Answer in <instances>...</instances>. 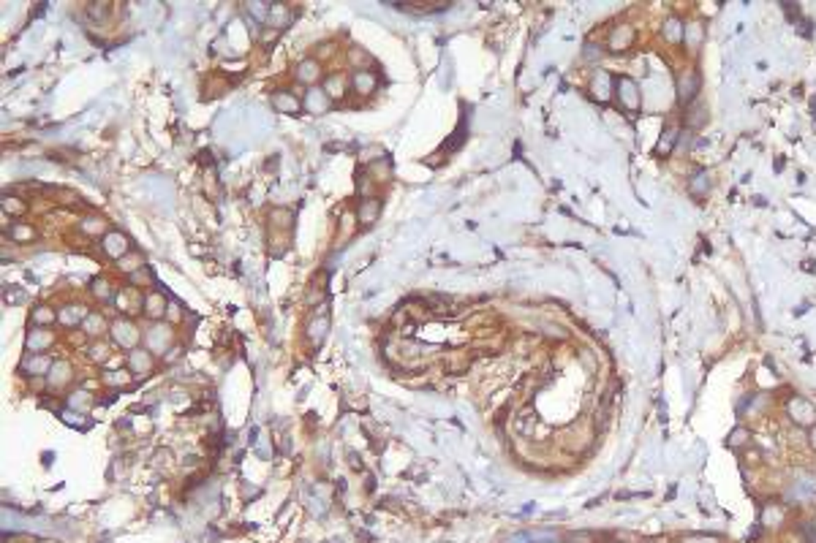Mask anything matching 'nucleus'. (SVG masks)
<instances>
[{
	"instance_id": "obj_17",
	"label": "nucleus",
	"mask_w": 816,
	"mask_h": 543,
	"mask_svg": "<svg viewBox=\"0 0 816 543\" xmlns=\"http://www.w3.org/2000/svg\"><path fill=\"white\" fill-rule=\"evenodd\" d=\"M321 87H324V93L330 95V101H343L346 98V93H348V87H351V79H346L343 73H330L324 82H321Z\"/></svg>"
},
{
	"instance_id": "obj_37",
	"label": "nucleus",
	"mask_w": 816,
	"mask_h": 543,
	"mask_svg": "<svg viewBox=\"0 0 816 543\" xmlns=\"http://www.w3.org/2000/svg\"><path fill=\"white\" fill-rule=\"evenodd\" d=\"M677 136H680V131L677 128H667V134L662 136V142H659V152H664L667 155L669 149L675 147V142H677Z\"/></svg>"
},
{
	"instance_id": "obj_13",
	"label": "nucleus",
	"mask_w": 816,
	"mask_h": 543,
	"mask_svg": "<svg viewBox=\"0 0 816 543\" xmlns=\"http://www.w3.org/2000/svg\"><path fill=\"white\" fill-rule=\"evenodd\" d=\"M166 307H169V302H166L163 293H158V291H150L148 296L142 299V313L148 315L152 324L166 318Z\"/></svg>"
},
{
	"instance_id": "obj_28",
	"label": "nucleus",
	"mask_w": 816,
	"mask_h": 543,
	"mask_svg": "<svg viewBox=\"0 0 816 543\" xmlns=\"http://www.w3.org/2000/svg\"><path fill=\"white\" fill-rule=\"evenodd\" d=\"M348 63L354 66V71H371L373 57L362 49V46H351V49H348Z\"/></svg>"
},
{
	"instance_id": "obj_45",
	"label": "nucleus",
	"mask_w": 816,
	"mask_h": 543,
	"mask_svg": "<svg viewBox=\"0 0 816 543\" xmlns=\"http://www.w3.org/2000/svg\"><path fill=\"white\" fill-rule=\"evenodd\" d=\"M550 543H560V541H550Z\"/></svg>"
},
{
	"instance_id": "obj_32",
	"label": "nucleus",
	"mask_w": 816,
	"mask_h": 543,
	"mask_svg": "<svg viewBox=\"0 0 816 543\" xmlns=\"http://www.w3.org/2000/svg\"><path fill=\"white\" fill-rule=\"evenodd\" d=\"M702 38H705V30H702V25H700V22H691V25H686L683 41H686L691 49H697V46L702 44Z\"/></svg>"
},
{
	"instance_id": "obj_21",
	"label": "nucleus",
	"mask_w": 816,
	"mask_h": 543,
	"mask_svg": "<svg viewBox=\"0 0 816 543\" xmlns=\"http://www.w3.org/2000/svg\"><path fill=\"white\" fill-rule=\"evenodd\" d=\"M381 215V201L378 199H362L360 210H357V223L360 226H373Z\"/></svg>"
},
{
	"instance_id": "obj_31",
	"label": "nucleus",
	"mask_w": 816,
	"mask_h": 543,
	"mask_svg": "<svg viewBox=\"0 0 816 543\" xmlns=\"http://www.w3.org/2000/svg\"><path fill=\"white\" fill-rule=\"evenodd\" d=\"M87 356H90V362H93V364H104L112 356L109 342H104V340H96V342L87 348Z\"/></svg>"
},
{
	"instance_id": "obj_41",
	"label": "nucleus",
	"mask_w": 816,
	"mask_h": 543,
	"mask_svg": "<svg viewBox=\"0 0 816 543\" xmlns=\"http://www.w3.org/2000/svg\"><path fill=\"white\" fill-rule=\"evenodd\" d=\"M180 304L177 302H169V307H166V318H169V324H175V321H180Z\"/></svg>"
},
{
	"instance_id": "obj_43",
	"label": "nucleus",
	"mask_w": 816,
	"mask_h": 543,
	"mask_svg": "<svg viewBox=\"0 0 816 543\" xmlns=\"http://www.w3.org/2000/svg\"><path fill=\"white\" fill-rule=\"evenodd\" d=\"M180 351H183V348H180V345H175V348H172V351H169V353L163 356V362H175V359L180 356Z\"/></svg>"
},
{
	"instance_id": "obj_15",
	"label": "nucleus",
	"mask_w": 816,
	"mask_h": 543,
	"mask_svg": "<svg viewBox=\"0 0 816 543\" xmlns=\"http://www.w3.org/2000/svg\"><path fill=\"white\" fill-rule=\"evenodd\" d=\"M294 79H297L299 84L316 87V82L321 79V63H319V57H305L297 68H294Z\"/></svg>"
},
{
	"instance_id": "obj_12",
	"label": "nucleus",
	"mask_w": 816,
	"mask_h": 543,
	"mask_svg": "<svg viewBox=\"0 0 816 543\" xmlns=\"http://www.w3.org/2000/svg\"><path fill=\"white\" fill-rule=\"evenodd\" d=\"M269 104H272V109H275V111L294 114V111H299V109H302V98H299L294 90H286V87H281V90H275V93L269 95Z\"/></svg>"
},
{
	"instance_id": "obj_16",
	"label": "nucleus",
	"mask_w": 816,
	"mask_h": 543,
	"mask_svg": "<svg viewBox=\"0 0 816 543\" xmlns=\"http://www.w3.org/2000/svg\"><path fill=\"white\" fill-rule=\"evenodd\" d=\"M700 93V73L697 71H686L680 79H677V101L680 104H691Z\"/></svg>"
},
{
	"instance_id": "obj_34",
	"label": "nucleus",
	"mask_w": 816,
	"mask_h": 543,
	"mask_svg": "<svg viewBox=\"0 0 816 543\" xmlns=\"http://www.w3.org/2000/svg\"><path fill=\"white\" fill-rule=\"evenodd\" d=\"M689 187L694 196H705L707 187H710V180H707V172H697L691 180H689Z\"/></svg>"
},
{
	"instance_id": "obj_26",
	"label": "nucleus",
	"mask_w": 816,
	"mask_h": 543,
	"mask_svg": "<svg viewBox=\"0 0 816 543\" xmlns=\"http://www.w3.org/2000/svg\"><path fill=\"white\" fill-rule=\"evenodd\" d=\"M327 331H330V318H327L324 313L308 324V337H310L313 345H321V340L327 337Z\"/></svg>"
},
{
	"instance_id": "obj_9",
	"label": "nucleus",
	"mask_w": 816,
	"mask_h": 543,
	"mask_svg": "<svg viewBox=\"0 0 816 543\" xmlns=\"http://www.w3.org/2000/svg\"><path fill=\"white\" fill-rule=\"evenodd\" d=\"M52 345H55V331H52V329L33 326V329L28 331V340H25L28 353H46Z\"/></svg>"
},
{
	"instance_id": "obj_14",
	"label": "nucleus",
	"mask_w": 816,
	"mask_h": 543,
	"mask_svg": "<svg viewBox=\"0 0 816 543\" xmlns=\"http://www.w3.org/2000/svg\"><path fill=\"white\" fill-rule=\"evenodd\" d=\"M90 310L85 307V304H79V302H69V304H63L60 310H57V324L66 326V329H74V326H82V321H85V315H87Z\"/></svg>"
},
{
	"instance_id": "obj_23",
	"label": "nucleus",
	"mask_w": 816,
	"mask_h": 543,
	"mask_svg": "<svg viewBox=\"0 0 816 543\" xmlns=\"http://www.w3.org/2000/svg\"><path fill=\"white\" fill-rule=\"evenodd\" d=\"M131 380H136L131 375V369H104L101 372V383L104 386H112V389H125Z\"/></svg>"
},
{
	"instance_id": "obj_20",
	"label": "nucleus",
	"mask_w": 816,
	"mask_h": 543,
	"mask_svg": "<svg viewBox=\"0 0 816 543\" xmlns=\"http://www.w3.org/2000/svg\"><path fill=\"white\" fill-rule=\"evenodd\" d=\"M612 87H615V79L607 71H596L594 79H591V93H594L596 101H607L612 95Z\"/></svg>"
},
{
	"instance_id": "obj_35",
	"label": "nucleus",
	"mask_w": 816,
	"mask_h": 543,
	"mask_svg": "<svg viewBox=\"0 0 816 543\" xmlns=\"http://www.w3.org/2000/svg\"><path fill=\"white\" fill-rule=\"evenodd\" d=\"M751 443V432L748 430H743V427H738L735 432L729 434V440H727V445L729 448H743V445H748Z\"/></svg>"
},
{
	"instance_id": "obj_7",
	"label": "nucleus",
	"mask_w": 816,
	"mask_h": 543,
	"mask_svg": "<svg viewBox=\"0 0 816 543\" xmlns=\"http://www.w3.org/2000/svg\"><path fill=\"white\" fill-rule=\"evenodd\" d=\"M101 250L109 255V258H114V261H120L123 255L131 253V242H128V237H125V234H120V231H109V234H104V237H101Z\"/></svg>"
},
{
	"instance_id": "obj_39",
	"label": "nucleus",
	"mask_w": 816,
	"mask_h": 543,
	"mask_svg": "<svg viewBox=\"0 0 816 543\" xmlns=\"http://www.w3.org/2000/svg\"><path fill=\"white\" fill-rule=\"evenodd\" d=\"M269 217H272V226H278V228H292V215H289L286 210H275Z\"/></svg>"
},
{
	"instance_id": "obj_18",
	"label": "nucleus",
	"mask_w": 816,
	"mask_h": 543,
	"mask_svg": "<svg viewBox=\"0 0 816 543\" xmlns=\"http://www.w3.org/2000/svg\"><path fill=\"white\" fill-rule=\"evenodd\" d=\"M375 87H378V73L375 71H354V76H351V90L357 95L368 98V95L375 93Z\"/></svg>"
},
{
	"instance_id": "obj_3",
	"label": "nucleus",
	"mask_w": 816,
	"mask_h": 543,
	"mask_svg": "<svg viewBox=\"0 0 816 543\" xmlns=\"http://www.w3.org/2000/svg\"><path fill=\"white\" fill-rule=\"evenodd\" d=\"M125 369H131V375H134L136 380L150 378V375L155 372V356L150 353L145 345H139V348L128 351V356H125Z\"/></svg>"
},
{
	"instance_id": "obj_33",
	"label": "nucleus",
	"mask_w": 816,
	"mask_h": 543,
	"mask_svg": "<svg viewBox=\"0 0 816 543\" xmlns=\"http://www.w3.org/2000/svg\"><path fill=\"white\" fill-rule=\"evenodd\" d=\"M90 291H93V296H96L98 302H112V299H114V291H112L109 280H93Z\"/></svg>"
},
{
	"instance_id": "obj_36",
	"label": "nucleus",
	"mask_w": 816,
	"mask_h": 543,
	"mask_svg": "<svg viewBox=\"0 0 816 543\" xmlns=\"http://www.w3.org/2000/svg\"><path fill=\"white\" fill-rule=\"evenodd\" d=\"M25 210H28V207H25L19 199H14V196H6V199H3V212H6V215L11 212V215L19 217V215H25Z\"/></svg>"
},
{
	"instance_id": "obj_27",
	"label": "nucleus",
	"mask_w": 816,
	"mask_h": 543,
	"mask_svg": "<svg viewBox=\"0 0 816 543\" xmlns=\"http://www.w3.org/2000/svg\"><path fill=\"white\" fill-rule=\"evenodd\" d=\"M79 231L87 234V237H98V234L104 237V234H109V231H107V220H104V217H96V215L82 217V220H79Z\"/></svg>"
},
{
	"instance_id": "obj_22",
	"label": "nucleus",
	"mask_w": 816,
	"mask_h": 543,
	"mask_svg": "<svg viewBox=\"0 0 816 543\" xmlns=\"http://www.w3.org/2000/svg\"><path fill=\"white\" fill-rule=\"evenodd\" d=\"M292 22V11H289V6H269V14H267V28L269 30H283L286 25Z\"/></svg>"
},
{
	"instance_id": "obj_25",
	"label": "nucleus",
	"mask_w": 816,
	"mask_h": 543,
	"mask_svg": "<svg viewBox=\"0 0 816 543\" xmlns=\"http://www.w3.org/2000/svg\"><path fill=\"white\" fill-rule=\"evenodd\" d=\"M66 405H69L71 410H87V407L93 405V394H90L85 386H76V389H71V392H69Z\"/></svg>"
},
{
	"instance_id": "obj_4",
	"label": "nucleus",
	"mask_w": 816,
	"mask_h": 543,
	"mask_svg": "<svg viewBox=\"0 0 816 543\" xmlns=\"http://www.w3.org/2000/svg\"><path fill=\"white\" fill-rule=\"evenodd\" d=\"M786 413L797 427H816V407L811 399L792 397L786 405Z\"/></svg>"
},
{
	"instance_id": "obj_24",
	"label": "nucleus",
	"mask_w": 816,
	"mask_h": 543,
	"mask_svg": "<svg viewBox=\"0 0 816 543\" xmlns=\"http://www.w3.org/2000/svg\"><path fill=\"white\" fill-rule=\"evenodd\" d=\"M30 324L41 326V329H49L52 324H57V310H55V307H49V304H38V307H33Z\"/></svg>"
},
{
	"instance_id": "obj_19",
	"label": "nucleus",
	"mask_w": 816,
	"mask_h": 543,
	"mask_svg": "<svg viewBox=\"0 0 816 543\" xmlns=\"http://www.w3.org/2000/svg\"><path fill=\"white\" fill-rule=\"evenodd\" d=\"M71 378H74V367L71 364L55 362L52 369H49V375H46V383H49V389H63V386L71 383Z\"/></svg>"
},
{
	"instance_id": "obj_6",
	"label": "nucleus",
	"mask_w": 816,
	"mask_h": 543,
	"mask_svg": "<svg viewBox=\"0 0 816 543\" xmlns=\"http://www.w3.org/2000/svg\"><path fill=\"white\" fill-rule=\"evenodd\" d=\"M634 38H637L634 28H631L629 22H621V25H615V28L610 30V36H607V49H610V52H626V49L634 46Z\"/></svg>"
},
{
	"instance_id": "obj_8",
	"label": "nucleus",
	"mask_w": 816,
	"mask_h": 543,
	"mask_svg": "<svg viewBox=\"0 0 816 543\" xmlns=\"http://www.w3.org/2000/svg\"><path fill=\"white\" fill-rule=\"evenodd\" d=\"M52 356L49 353H28L22 362H19V369L30 378H46L49 369H52Z\"/></svg>"
},
{
	"instance_id": "obj_11",
	"label": "nucleus",
	"mask_w": 816,
	"mask_h": 543,
	"mask_svg": "<svg viewBox=\"0 0 816 543\" xmlns=\"http://www.w3.org/2000/svg\"><path fill=\"white\" fill-rule=\"evenodd\" d=\"M109 321H107V315L104 313H87L85 315V321H82V326H79V331L87 337V340H101L104 334H109Z\"/></svg>"
},
{
	"instance_id": "obj_42",
	"label": "nucleus",
	"mask_w": 816,
	"mask_h": 543,
	"mask_svg": "<svg viewBox=\"0 0 816 543\" xmlns=\"http://www.w3.org/2000/svg\"><path fill=\"white\" fill-rule=\"evenodd\" d=\"M569 541L571 543H591V541H596V533H571Z\"/></svg>"
},
{
	"instance_id": "obj_44",
	"label": "nucleus",
	"mask_w": 816,
	"mask_h": 543,
	"mask_svg": "<svg viewBox=\"0 0 816 543\" xmlns=\"http://www.w3.org/2000/svg\"><path fill=\"white\" fill-rule=\"evenodd\" d=\"M811 445L816 448V427H811Z\"/></svg>"
},
{
	"instance_id": "obj_38",
	"label": "nucleus",
	"mask_w": 816,
	"mask_h": 543,
	"mask_svg": "<svg viewBox=\"0 0 816 543\" xmlns=\"http://www.w3.org/2000/svg\"><path fill=\"white\" fill-rule=\"evenodd\" d=\"M680 543H721L718 535H707V533H691V535H683Z\"/></svg>"
},
{
	"instance_id": "obj_10",
	"label": "nucleus",
	"mask_w": 816,
	"mask_h": 543,
	"mask_svg": "<svg viewBox=\"0 0 816 543\" xmlns=\"http://www.w3.org/2000/svg\"><path fill=\"white\" fill-rule=\"evenodd\" d=\"M302 109H308V111H313V114H324V111L332 109V101H330V95L324 93V87L319 84V87H308V90H305V95H302Z\"/></svg>"
},
{
	"instance_id": "obj_2",
	"label": "nucleus",
	"mask_w": 816,
	"mask_h": 543,
	"mask_svg": "<svg viewBox=\"0 0 816 543\" xmlns=\"http://www.w3.org/2000/svg\"><path fill=\"white\" fill-rule=\"evenodd\" d=\"M109 337L114 345H120V351H134V348L142 345L145 331L134 324V321H128V318H117L109 326Z\"/></svg>"
},
{
	"instance_id": "obj_30",
	"label": "nucleus",
	"mask_w": 816,
	"mask_h": 543,
	"mask_svg": "<svg viewBox=\"0 0 816 543\" xmlns=\"http://www.w3.org/2000/svg\"><path fill=\"white\" fill-rule=\"evenodd\" d=\"M117 266H120V272H125V275L131 277L134 272H139V269L145 266V258H142V253H128L117 261Z\"/></svg>"
},
{
	"instance_id": "obj_1",
	"label": "nucleus",
	"mask_w": 816,
	"mask_h": 543,
	"mask_svg": "<svg viewBox=\"0 0 816 543\" xmlns=\"http://www.w3.org/2000/svg\"><path fill=\"white\" fill-rule=\"evenodd\" d=\"M175 340H177V337H175V326L169 324V321H155V324H150L148 329H145V340H142V345L148 348L155 359H163V356L177 345Z\"/></svg>"
},
{
	"instance_id": "obj_29",
	"label": "nucleus",
	"mask_w": 816,
	"mask_h": 543,
	"mask_svg": "<svg viewBox=\"0 0 816 543\" xmlns=\"http://www.w3.org/2000/svg\"><path fill=\"white\" fill-rule=\"evenodd\" d=\"M11 239L19 242V245H28V242L36 239V228L28 226V223H14V226H11Z\"/></svg>"
},
{
	"instance_id": "obj_5",
	"label": "nucleus",
	"mask_w": 816,
	"mask_h": 543,
	"mask_svg": "<svg viewBox=\"0 0 816 543\" xmlns=\"http://www.w3.org/2000/svg\"><path fill=\"white\" fill-rule=\"evenodd\" d=\"M615 95H618L621 107L629 109V111H637V109H639V104H642V93H639L637 82H634V79H629V76H623V79H615Z\"/></svg>"
},
{
	"instance_id": "obj_40",
	"label": "nucleus",
	"mask_w": 816,
	"mask_h": 543,
	"mask_svg": "<svg viewBox=\"0 0 816 543\" xmlns=\"http://www.w3.org/2000/svg\"><path fill=\"white\" fill-rule=\"evenodd\" d=\"M683 33H686V25H683V22H677V19H669V22H667V38L677 41V38H683Z\"/></svg>"
}]
</instances>
